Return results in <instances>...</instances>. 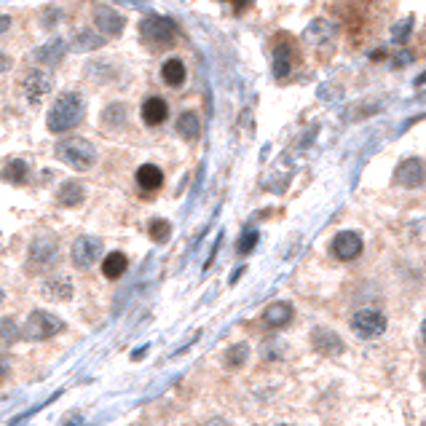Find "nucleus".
<instances>
[{"label": "nucleus", "mask_w": 426, "mask_h": 426, "mask_svg": "<svg viewBox=\"0 0 426 426\" xmlns=\"http://www.w3.org/2000/svg\"><path fill=\"white\" fill-rule=\"evenodd\" d=\"M335 35V25L333 22H327V19H314L303 32V41L308 43H322V41H327V38H333Z\"/></svg>", "instance_id": "obj_20"}, {"label": "nucleus", "mask_w": 426, "mask_h": 426, "mask_svg": "<svg viewBox=\"0 0 426 426\" xmlns=\"http://www.w3.org/2000/svg\"><path fill=\"white\" fill-rule=\"evenodd\" d=\"M198 132H201V123H198V116L193 110H185L177 118V135L183 139H196Z\"/></svg>", "instance_id": "obj_22"}, {"label": "nucleus", "mask_w": 426, "mask_h": 426, "mask_svg": "<svg viewBox=\"0 0 426 426\" xmlns=\"http://www.w3.org/2000/svg\"><path fill=\"white\" fill-rule=\"evenodd\" d=\"M233 3H236V6H239V8H244V6H247V3H249V0H233Z\"/></svg>", "instance_id": "obj_39"}, {"label": "nucleus", "mask_w": 426, "mask_h": 426, "mask_svg": "<svg viewBox=\"0 0 426 426\" xmlns=\"http://www.w3.org/2000/svg\"><path fill=\"white\" fill-rule=\"evenodd\" d=\"M279 43L274 46V76L282 81L292 73V64H295V46L289 43L287 38H276Z\"/></svg>", "instance_id": "obj_12"}, {"label": "nucleus", "mask_w": 426, "mask_h": 426, "mask_svg": "<svg viewBox=\"0 0 426 426\" xmlns=\"http://www.w3.org/2000/svg\"><path fill=\"white\" fill-rule=\"evenodd\" d=\"M411 60H413L411 54H408V51H402V54H397V57H394V64H397V67H402V64H408Z\"/></svg>", "instance_id": "obj_34"}, {"label": "nucleus", "mask_w": 426, "mask_h": 426, "mask_svg": "<svg viewBox=\"0 0 426 426\" xmlns=\"http://www.w3.org/2000/svg\"><path fill=\"white\" fill-rule=\"evenodd\" d=\"M43 295L51 298V301H70L73 298L70 276H51L48 282H43Z\"/></svg>", "instance_id": "obj_16"}, {"label": "nucleus", "mask_w": 426, "mask_h": 426, "mask_svg": "<svg viewBox=\"0 0 426 426\" xmlns=\"http://www.w3.org/2000/svg\"><path fill=\"white\" fill-rule=\"evenodd\" d=\"M102 121H105L107 126H121V123L126 121V105H121V102H113L110 107H105Z\"/></svg>", "instance_id": "obj_27"}, {"label": "nucleus", "mask_w": 426, "mask_h": 426, "mask_svg": "<svg viewBox=\"0 0 426 426\" xmlns=\"http://www.w3.org/2000/svg\"><path fill=\"white\" fill-rule=\"evenodd\" d=\"M139 35L145 43H151L153 48H164L174 43V25L167 16H145L139 25Z\"/></svg>", "instance_id": "obj_5"}, {"label": "nucleus", "mask_w": 426, "mask_h": 426, "mask_svg": "<svg viewBox=\"0 0 426 426\" xmlns=\"http://www.w3.org/2000/svg\"><path fill=\"white\" fill-rule=\"evenodd\" d=\"M60 19H62V11L51 6V8H46V11H43V27H54Z\"/></svg>", "instance_id": "obj_32"}, {"label": "nucleus", "mask_w": 426, "mask_h": 426, "mask_svg": "<svg viewBox=\"0 0 426 426\" xmlns=\"http://www.w3.org/2000/svg\"><path fill=\"white\" fill-rule=\"evenodd\" d=\"M169 233H172V226H169V220H153V223H151V239H156L158 244L167 242Z\"/></svg>", "instance_id": "obj_30"}, {"label": "nucleus", "mask_w": 426, "mask_h": 426, "mask_svg": "<svg viewBox=\"0 0 426 426\" xmlns=\"http://www.w3.org/2000/svg\"><path fill=\"white\" fill-rule=\"evenodd\" d=\"M279 426H289V424H279Z\"/></svg>", "instance_id": "obj_42"}, {"label": "nucleus", "mask_w": 426, "mask_h": 426, "mask_svg": "<svg viewBox=\"0 0 426 426\" xmlns=\"http://www.w3.org/2000/svg\"><path fill=\"white\" fill-rule=\"evenodd\" d=\"M94 22H97V27L102 30L105 38H116V35L123 32V16L118 11H113L110 6H97L94 8Z\"/></svg>", "instance_id": "obj_11"}, {"label": "nucleus", "mask_w": 426, "mask_h": 426, "mask_svg": "<svg viewBox=\"0 0 426 426\" xmlns=\"http://www.w3.org/2000/svg\"><path fill=\"white\" fill-rule=\"evenodd\" d=\"M105 46V35L99 32H92V30H81L73 38V48L76 51H94V48Z\"/></svg>", "instance_id": "obj_24"}, {"label": "nucleus", "mask_w": 426, "mask_h": 426, "mask_svg": "<svg viewBox=\"0 0 426 426\" xmlns=\"http://www.w3.org/2000/svg\"><path fill=\"white\" fill-rule=\"evenodd\" d=\"M51 89H54V76L51 70H43V67H32L22 81V94L30 105H41Z\"/></svg>", "instance_id": "obj_6"}, {"label": "nucleus", "mask_w": 426, "mask_h": 426, "mask_svg": "<svg viewBox=\"0 0 426 426\" xmlns=\"http://www.w3.org/2000/svg\"><path fill=\"white\" fill-rule=\"evenodd\" d=\"M292 317H295V311H292V305L284 303V301L271 303L268 308H266V314H263L266 324H271V327H284V324L292 322Z\"/></svg>", "instance_id": "obj_17"}, {"label": "nucleus", "mask_w": 426, "mask_h": 426, "mask_svg": "<svg viewBox=\"0 0 426 426\" xmlns=\"http://www.w3.org/2000/svg\"><path fill=\"white\" fill-rule=\"evenodd\" d=\"M137 185L142 191H158L164 185V172L156 164H142L137 169Z\"/></svg>", "instance_id": "obj_19"}, {"label": "nucleus", "mask_w": 426, "mask_h": 426, "mask_svg": "<svg viewBox=\"0 0 426 426\" xmlns=\"http://www.w3.org/2000/svg\"><path fill=\"white\" fill-rule=\"evenodd\" d=\"M247 359H249V346H247V343H233V346L226 351V365L228 367H242Z\"/></svg>", "instance_id": "obj_26"}, {"label": "nucleus", "mask_w": 426, "mask_h": 426, "mask_svg": "<svg viewBox=\"0 0 426 426\" xmlns=\"http://www.w3.org/2000/svg\"><path fill=\"white\" fill-rule=\"evenodd\" d=\"M258 242H260L258 231H244L242 239L236 242V252H239V255H249V252L258 247Z\"/></svg>", "instance_id": "obj_29"}, {"label": "nucleus", "mask_w": 426, "mask_h": 426, "mask_svg": "<svg viewBox=\"0 0 426 426\" xmlns=\"http://www.w3.org/2000/svg\"><path fill=\"white\" fill-rule=\"evenodd\" d=\"M11 27V16H0V35Z\"/></svg>", "instance_id": "obj_36"}, {"label": "nucleus", "mask_w": 426, "mask_h": 426, "mask_svg": "<svg viewBox=\"0 0 426 426\" xmlns=\"http://www.w3.org/2000/svg\"><path fill=\"white\" fill-rule=\"evenodd\" d=\"M64 51H67V43H64L62 38H54V41L43 43L41 48H35V51H32V60L41 62V64H57V62L64 57Z\"/></svg>", "instance_id": "obj_15"}, {"label": "nucleus", "mask_w": 426, "mask_h": 426, "mask_svg": "<svg viewBox=\"0 0 426 426\" xmlns=\"http://www.w3.org/2000/svg\"><path fill=\"white\" fill-rule=\"evenodd\" d=\"M415 86H426V70L418 78H415Z\"/></svg>", "instance_id": "obj_38"}, {"label": "nucleus", "mask_w": 426, "mask_h": 426, "mask_svg": "<svg viewBox=\"0 0 426 426\" xmlns=\"http://www.w3.org/2000/svg\"><path fill=\"white\" fill-rule=\"evenodd\" d=\"M394 180L402 188H421L426 183V164L421 158H405L394 169Z\"/></svg>", "instance_id": "obj_9"}, {"label": "nucleus", "mask_w": 426, "mask_h": 426, "mask_svg": "<svg viewBox=\"0 0 426 426\" xmlns=\"http://www.w3.org/2000/svg\"><path fill=\"white\" fill-rule=\"evenodd\" d=\"M83 196H86V188H83L81 183H76V180L62 183L60 193H57L60 204H64V207H76V204H81V201H83Z\"/></svg>", "instance_id": "obj_23"}, {"label": "nucleus", "mask_w": 426, "mask_h": 426, "mask_svg": "<svg viewBox=\"0 0 426 426\" xmlns=\"http://www.w3.org/2000/svg\"><path fill=\"white\" fill-rule=\"evenodd\" d=\"M185 76H188V70H185L183 60L172 57V60L164 62V67H161V78H164V83H167V86L180 89V86L185 83Z\"/></svg>", "instance_id": "obj_18"}, {"label": "nucleus", "mask_w": 426, "mask_h": 426, "mask_svg": "<svg viewBox=\"0 0 426 426\" xmlns=\"http://www.w3.org/2000/svg\"><path fill=\"white\" fill-rule=\"evenodd\" d=\"M421 335H424V341H426V322H424V327H421Z\"/></svg>", "instance_id": "obj_40"}, {"label": "nucleus", "mask_w": 426, "mask_h": 426, "mask_svg": "<svg viewBox=\"0 0 426 426\" xmlns=\"http://www.w3.org/2000/svg\"><path fill=\"white\" fill-rule=\"evenodd\" d=\"M62 330H64V322L60 317H54L48 311H32L27 322H25V327H22V338H27V341H46V338L62 333Z\"/></svg>", "instance_id": "obj_3"}, {"label": "nucleus", "mask_w": 426, "mask_h": 426, "mask_svg": "<svg viewBox=\"0 0 426 426\" xmlns=\"http://www.w3.org/2000/svg\"><path fill=\"white\" fill-rule=\"evenodd\" d=\"M126 268H129V260L123 252H110L105 260H102V274L107 279H121L126 274Z\"/></svg>", "instance_id": "obj_21"}, {"label": "nucleus", "mask_w": 426, "mask_h": 426, "mask_svg": "<svg viewBox=\"0 0 426 426\" xmlns=\"http://www.w3.org/2000/svg\"><path fill=\"white\" fill-rule=\"evenodd\" d=\"M3 298H6V295H3V289H0V303H3Z\"/></svg>", "instance_id": "obj_41"}, {"label": "nucleus", "mask_w": 426, "mask_h": 426, "mask_svg": "<svg viewBox=\"0 0 426 426\" xmlns=\"http://www.w3.org/2000/svg\"><path fill=\"white\" fill-rule=\"evenodd\" d=\"M362 249H365V242H362V236L359 233H354V231H343V233H338L333 239V255L338 260H354L362 255Z\"/></svg>", "instance_id": "obj_10"}, {"label": "nucleus", "mask_w": 426, "mask_h": 426, "mask_svg": "<svg viewBox=\"0 0 426 426\" xmlns=\"http://www.w3.org/2000/svg\"><path fill=\"white\" fill-rule=\"evenodd\" d=\"M83 116H86V102H83V97L76 92H64L62 97H57V102H54L51 110H48L46 126H48V132L62 135V132L76 129L78 123L83 121Z\"/></svg>", "instance_id": "obj_1"}, {"label": "nucleus", "mask_w": 426, "mask_h": 426, "mask_svg": "<svg viewBox=\"0 0 426 426\" xmlns=\"http://www.w3.org/2000/svg\"><path fill=\"white\" fill-rule=\"evenodd\" d=\"M3 180H8V183H25V180H27V164L19 161V158L8 161L6 169H3Z\"/></svg>", "instance_id": "obj_25"}, {"label": "nucleus", "mask_w": 426, "mask_h": 426, "mask_svg": "<svg viewBox=\"0 0 426 426\" xmlns=\"http://www.w3.org/2000/svg\"><path fill=\"white\" fill-rule=\"evenodd\" d=\"M311 343H314V349L324 354V357H335V354H341L343 351V341L333 333V330H327V327H317L314 333H311Z\"/></svg>", "instance_id": "obj_13"}, {"label": "nucleus", "mask_w": 426, "mask_h": 426, "mask_svg": "<svg viewBox=\"0 0 426 426\" xmlns=\"http://www.w3.org/2000/svg\"><path fill=\"white\" fill-rule=\"evenodd\" d=\"M19 324H16V320H11V317H6V320H0V343H14L16 338H19Z\"/></svg>", "instance_id": "obj_28"}, {"label": "nucleus", "mask_w": 426, "mask_h": 426, "mask_svg": "<svg viewBox=\"0 0 426 426\" xmlns=\"http://www.w3.org/2000/svg\"><path fill=\"white\" fill-rule=\"evenodd\" d=\"M411 30H413V16H408V19H402L399 25L392 27V35H394L397 43H405V38H408V32Z\"/></svg>", "instance_id": "obj_31"}, {"label": "nucleus", "mask_w": 426, "mask_h": 426, "mask_svg": "<svg viewBox=\"0 0 426 426\" xmlns=\"http://www.w3.org/2000/svg\"><path fill=\"white\" fill-rule=\"evenodd\" d=\"M57 158L67 167L78 169V172H86V169L94 167L97 161V151L89 139L83 137H67L57 145Z\"/></svg>", "instance_id": "obj_2"}, {"label": "nucleus", "mask_w": 426, "mask_h": 426, "mask_svg": "<svg viewBox=\"0 0 426 426\" xmlns=\"http://www.w3.org/2000/svg\"><path fill=\"white\" fill-rule=\"evenodd\" d=\"M349 324L354 335L362 338V341H376V338L386 333V317L380 314L378 308H359V311H354Z\"/></svg>", "instance_id": "obj_4"}, {"label": "nucleus", "mask_w": 426, "mask_h": 426, "mask_svg": "<svg viewBox=\"0 0 426 426\" xmlns=\"http://www.w3.org/2000/svg\"><path fill=\"white\" fill-rule=\"evenodd\" d=\"M6 70H11V57L0 51V73H6Z\"/></svg>", "instance_id": "obj_33"}, {"label": "nucleus", "mask_w": 426, "mask_h": 426, "mask_svg": "<svg viewBox=\"0 0 426 426\" xmlns=\"http://www.w3.org/2000/svg\"><path fill=\"white\" fill-rule=\"evenodd\" d=\"M6 373H8V357H6V354H0V380L6 378Z\"/></svg>", "instance_id": "obj_35"}, {"label": "nucleus", "mask_w": 426, "mask_h": 426, "mask_svg": "<svg viewBox=\"0 0 426 426\" xmlns=\"http://www.w3.org/2000/svg\"><path fill=\"white\" fill-rule=\"evenodd\" d=\"M57 255H60V244L54 242L51 236H38L35 242L30 244V268H48L57 263Z\"/></svg>", "instance_id": "obj_8"}, {"label": "nucleus", "mask_w": 426, "mask_h": 426, "mask_svg": "<svg viewBox=\"0 0 426 426\" xmlns=\"http://www.w3.org/2000/svg\"><path fill=\"white\" fill-rule=\"evenodd\" d=\"M207 426H228V421H223V418H212Z\"/></svg>", "instance_id": "obj_37"}, {"label": "nucleus", "mask_w": 426, "mask_h": 426, "mask_svg": "<svg viewBox=\"0 0 426 426\" xmlns=\"http://www.w3.org/2000/svg\"><path fill=\"white\" fill-rule=\"evenodd\" d=\"M70 255H73V263L78 268H92L94 263L102 258V242L97 236H81L73 244Z\"/></svg>", "instance_id": "obj_7"}, {"label": "nucleus", "mask_w": 426, "mask_h": 426, "mask_svg": "<svg viewBox=\"0 0 426 426\" xmlns=\"http://www.w3.org/2000/svg\"><path fill=\"white\" fill-rule=\"evenodd\" d=\"M169 118V105L161 97H148L142 102V121L148 126H161Z\"/></svg>", "instance_id": "obj_14"}]
</instances>
